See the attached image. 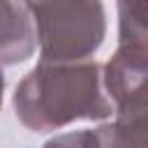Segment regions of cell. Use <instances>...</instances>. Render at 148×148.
<instances>
[{
	"mask_svg": "<svg viewBox=\"0 0 148 148\" xmlns=\"http://www.w3.org/2000/svg\"><path fill=\"white\" fill-rule=\"evenodd\" d=\"M2 90H5V76H2V67H0V104H2Z\"/></svg>",
	"mask_w": 148,
	"mask_h": 148,
	"instance_id": "obj_7",
	"label": "cell"
},
{
	"mask_svg": "<svg viewBox=\"0 0 148 148\" xmlns=\"http://www.w3.org/2000/svg\"><path fill=\"white\" fill-rule=\"evenodd\" d=\"M35 30L23 0H0V65H16L32 56Z\"/></svg>",
	"mask_w": 148,
	"mask_h": 148,
	"instance_id": "obj_5",
	"label": "cell"
},
{
	"mask_svg": "<svg viewBox=\"0 0 148 148\" xmlns=\"http://www.w3.org/2000/svg\"><path fill=\"white\" fill-rule=\"evenodd\" d=\"M148 44H120L104 65L102 83L116 106V113L146 111Z\"/></svg>",
	"mask_w": 148,
	"mask_h": 148,
	"instance_id": "obj_3",
	"label": "cell"
},
{
	"mask_svg": "<svg viewBox=\"0 0 148 148\" xmlns=\"http://www.w3.org/2000/svg\"><path fill=\"white\" fill-rule=\"evenodd\" d=\"M44 148H146V111L120 113L113 123L95 130L58 134L49 139Z\"/></svg>",
	"mask_w": 148,
	"mask_h": 148,
	"instance_id": "obj_4",
	"label": "cell"
},
{
	"mask_svg": "<svg viewBox=\"0 0 148 148\" xmlns=\"http://www.w3.org/2000/svg\"><path fill=\"white\" fill-rule=\"evenodd\" d=\"M120 44H148V7L146 0H118Z\"/></svg>",
	"mask_w": 148,
	"mask_h": 148,
	"instance_id": "obj_6",
	"label": "cell"
},
{
	"mask_svg": "<svg viewBox=\"0 0 148 148\" xmlns=\"http://www.w3.org/2000/svg\"><path fill=\"white\" fill-rule=\"evenodd\" d=\"M42 60H88L104 42L102 0H23Z\"/></svg>",
	"mask_w": 148,
	"mask_h": 148,
	"instance_id": "obj_2",
	"label": "cell"
},
{
	"mask_svg": "<svg viewBox=\"0 0 148 148\" xmlns=\"http://www.w3.org/2000/svg\"><path fill=\"white\" fill-rule=\"evenodd\" d=\"M16 118L32 132H53L74 120H104L111 102L92 60H39L14 90Z\"/></svg>",
	"mask_w": 148,
	"mask_h": 148,
	"instance_id": "obj_1",
	"label": "cell"
}]
</instances>
